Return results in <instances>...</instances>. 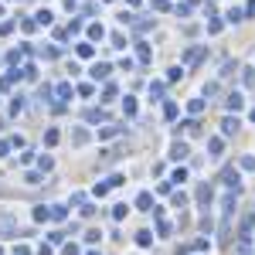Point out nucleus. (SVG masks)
Segmentation results:
<instances>
[{
	"label": "nucleus",
	"mask_w": 255,
	"mask_h": 255,
	"mask_svg": "<svg viewBox=\"0 0 255 255\" xmlns=\"http://www.w3.org/2000/svg\"><path fill=\"white\" fill-rule=\"evenodd\" d=\"M174 14H177V17H191V3H177Z\"/></svg>",
	"instance_id": "nucleus-39"
},
{
	"label": "nucleus",
	"mask_w": 255,
	"mask_h": 255,
	"mask_svg": "<svg viewBox=\"0 0 255 255\" xmlns=\"http://www.w3.org/2000/svg\"><path fill=\"white\" fill-rule=\"evenodd\" d=\"M136 245L139 249H150L153 245V232H136Z\"/></svg>",
	"instance_id": "nucleus-22"
},
{
	"label": "nucleus",
	"mask_w": 255,
	"mask_h": 255,
	"mask_svg": "<svg viewBox=\"0 0 255 255\" xmlns=\"http://www.w3.org/2000/svg\"><path fill=\"white\" fill-rule=\"evenodd\" d=\"M89 139H92V136H89V129H85V126H75V129H71V143H75V146H85Z\"/></svg>",
	"instance_id": "nucleus-13"
},
{
	"label": "nucleus",
	"mask_w": 255,
	"mask_h": 255,
	"mask_svg": "<svg viewBox=\"0 0 255 255\" xmlns=\"http://www.w3.org/2000/svg\"><path fill=\"white\" fill-rule=\"evenodd\" d=\"M41 181H45V177H41V174H34V170H27V174H24V184H31V187H34V184H41Z\"/></svg>",
	"instance_id": "nucleus-34"
},
{
	"label": "nucleus",
	"mask_w": 255,
	"mask_h": 255,
	"mask_svg": "<svg viewBox=\"0 0 255 255\" xmlns=\"http://www.w3.org/2000/svg\"><path fill=\"white\" fill-rule=\"evenodd\" d=\"M163 116H167V119H177V102H167V106H163Z\"/></svg>",
	"instance_id": "nucleus-40"
},
{
	"label": "nucleus",
	"mask_w": 255,
	"mask_h": 255,
	"mask_svg": "<svg viewBox=\"0 0 255 255\" xmlns=\"http://www.w3.org/2000/svg\"><path fill=\"white\" fill-rule=\"evenodd\" d=\"M89 75H92L95 82H109V75H113V65H106V62H95L92 68H89Z\"/></svg>",
	"instance_id": "nucleus-3"
},
{
	"label": "nucleus",
	"mask_w": 255,
	"mask_h": 255,
	"mask_svg": "<svg viewBox=\"0 0 255 255\" xmlns=\"http://www.w3.org/2000/svg\"><path fill=\"white\" fill-rule=\"evenodd\" d=\"M92 14H99V3H92V0H89V3L82 7V17H92Z\"/></svg>",
	"instance_id": "nucleus-38"
},
{
	"label": "nucleus",
	"mask_w": 255,
	"mask_h": 255,
	"mask_svg": "<svg viewBox=\"0 0 255 255\" xmlns=\"http://www.w3.org/2000/svg\"><path fill=\"white\" fill-rule=\"evenodd\" d=\"M14 255H31V249L27 245H14Z\"/></svg>",
	"instance_id": "nucleus-58"
},
{
	"label": "nucleus",
	"mask_w": 255,
	"mask_h": 255,
	"mask_svg": "<svg viewBox=\"0 0 255 255\" xmlns=\"http://www.w3.org/2000/svg\"><path fill=\"white\" fill-rule=\"evenodd\" d=\"M119 68H123V71H133V68H136V62H133V58H123V62H119Z\"/></svg>",
	"instance_id": "nucleus-53"
},
{
	"label": "nucleus",
	"mask_w": 255,
	"mask_h": 255,
	"mask_svg": "<svg viewBox=\"0 0 255 255\" xmlns=\"http://www.w3.org/2000/svg\"><path fill=\"white\" fill-rule=\"evenodd\" d=\"M71 95H75V85H71V82H58V85H51V99H55V102L68 106Z\"/></svg>",
	"instance_id": "nucleus-1"
},
{
	"label": "nucleus",
	"mask_w": 255,
	"mask_h": 255,
	"mask_svg": "<svg viewBox=\"0 0 255 255\" xmlns=\"http://www.w3.org/2000/svg\"><path fill=\"white\" fill-rule=\"evenodd\" d=\"M106 3H113V0H106Z\"/></svg>",
	"instance_id": "nucleus-63"
},
{
	"label": "nucleus",
	"mask_w": 255,
	"mask_h": 255,
	"mask_svg": "<svg viewBox=\"0 0 255 255\" xmlns=\"http://www.w3.org/2000/svg\"><path fill=\"white\" fill-rule=\"evenodd\" d=\"M116 92H119V89H116L113 82H106V89H102V102H113V99H116Z\"/></svg>",
	"instance_id": "nucleus-26"
},
{
	"label": "nucleus",
	"mask_w": 255,
	"mask_h": 255,
	"mask_svg": "<svg viewBox=\"0 0 255 255\" xmlns=\"http://www.w3.org/2000/svg\"><path fill=\"white\" fill-rule=\"evenodd\" d=\"M34 221H51V204H41V208H34Z\"/></svg>",
	"instance_id": "nucleus-21"
},
{
	"label": "nucleus",
	"mask_w": 255,
	"mask_h": 255,
	"mask_svg": "<svg viewBox=\"0 0 255 255\" xmlns=\"http://www.w3.org/2000/svg\"><path fill=\"white\" fill-rule=\"evenodd\" d=\"M113 48H126V38H123V34H119V31H116V34H113Z\"/></svg>",
	"instance_id": "nucleus-45"
},
{
	"label": "nucleus",
	"mask_w": 255,
	"mask_h": 255,
	"mask_svg": "<svg viewBox=\"0 0 255 255\" xmlns=\"http://www.w3.org/2000/svg\"><path fill=\"white\" fill-rule=\"evenodd\" d=\"M10 85H14V82H10V78L3 75V78H0V92H10Z\"/></svg>",
	"instance_id": "nucleus-55"
},
{
	"label": "nucleus",
	"mask_w": 255,
	"mask_h": 255,
	"mask_svg": "<svg viewBox=\"0 0 255 255\" xmlns=\"http://www.w3.org/2000/svg\"><path fill=\"white\" fill-rule=\"evenodd\" d=\"M38 255H51V245H41V249H38Z\"/></svg>",
	"instance_id": "nucleus-60"
},
{
	"label": "nucleus",
	"mask_w": 255,
	"mask_h": 255,
	"mask_svg": "<svg viewBox=\"0 0 255 255\" xmlns=\"http://www.w3.org/2000/svg\"><path fill=\"white\" fill-rule=\"evenodd\" d=\"M184 181H187V170H184V167H177V170L170 174V184H184Z\"/></svg>",
	"instance_id": "nucleus-30"
},
{
	"label": "nucleus",
	"mask_w": 255,
	"mask_h": 255,
	"mask_svg": "<svg viewBox=\"0 0 255 255\" xmlns=\"http://www.w3.org/2000/svg\"><path fill=\"white\" fill-rule=\"evenodd\" d=\"M136 109H139V106H136V99H133V95H126V99H123V113L133 119V116H136Z\"/></svg>",
	"instance_id": "nucleus-23"
},
{
	"label": "nucleus",
	"mask_w": 255,
	"mask_h": 255,
	"mask_svg": "<svg viewBox=\"0 0 255 255\" xmlns=\"http://www.w3.org/2000/svg\"><path fill=\"white\" fill-rule=\"evenodd\" d=\"M225 106H228V113H238V109H245V99H242V92H228Z\"/></svg>",
	"instance_id": "nucleus-7"
},
{
	"label": "nucleus",
	"mask_w": 255,
	"mask_h": 255,
	"mask_svg": "<svg viewBox=\"0 0 255 255\" xmlns=\"http://www.w3.org/2000/svg\"><path fill=\"white\" fill-rule=\"evenodd\" d=\"M136 208H139V211H150V208H153V194L143 191L139 197H136Z\"/></svg>",
	"instance_id": "nucleus-18"
},
{
	"label": "nucleus",
	"mask_w": 255,
	"mask_h": 255,
	"mask_svg": "<svg viewBox=\"0 0 255 255\" xmlns=\"http://www.w3.org/2000/svg\"><path fill=\"white\" fill-rule=\"evenodd\" d=\"M126 204H116V208H113V218H116V221H123V218H126Z\"/></svg>",
	"instance_id": "nucleus-41"
},
{
	"label": "nucleus",
	"mask_w": 255,
	"mask_h": 255,
	"mask_svg": "<svg viewBox=\"0 0 255 255\" xmlns=\"http://www.w3.org/2000/svg\"><path fill=\"white\" fill-rule=\"evenodd\" d=\"M75 55H78V58H92V55H95L92 41H78V45H75Z\"/></svg>",
	"instance_id": "nucleus-15"
},
{
	"label": "nucleus",
	"mask_w": 255,
	"mask_h": 255,
	"mask_svg": "<svg viewBox=\"0 0 255 255\" xmlns=\"http://www.w3.org/2000/svg\"><path fill=\"white\" fill-rule=\"evenodd\" d=\"M38 167H41V174H48V170H55V160L45 153V157H38Z\"/></svg>",
	"instance_id": "nucleus-28"
},
{
	"label": "nucleus",
	"mask_w": 255,
	"mask_h": 255,
	"mask_svg": "<svg viewBox=\"0 0 255 255\" xmlns=\"http://www.w3.org/2000/svg\"><path fill=\"white\" fill-rule=\"evenodd\" d=\"M235 255H252V249H249V242H245V238H238V249H235Z\"/></svg>",
	"instance_id": "nucleus-43"
},
{
	"label": "nucleus",
	"mask_w": 255,
	"mask_h": 255,
	"mask_svg": "<svg viewBox=\"0 0 255 255\" xmlns=\"http://www.w3.org/2000/svg\"><path fill=\"white\" fill-rule=\"evenodd\" d=\"M106 194H109V181L106 184H95V197H106Z\"/></svg>",
	"instance_id": "nucleus-48"
},
{
	"label": "nucleus",
	"mask_w": 255,
	"mask_h": 255,
	"mask_svg": "<svg viewBox=\"0 0 255 255\" xmlns=\"http://www.w3.org/2000/svg\"><path fill=\"white\" fill-rule=\"evenodd\" d=\"M136 58H139V65H150V62H153V51H150V45H146V41H136Z\"/></svg>",
	"instance_id": "nucleus-9"
},
{
	"label": "nucleus",
	"mask_w": 255,
	"mask_h": 255,
	"mask_svg": "<svg viewBox=\"0 0 255 255\" xmlns=\"http://www.w3.org/2000/svg\"><path fill=\"white\" fill-rule=\"evenodd\" d=\"M85 123H109V113L92 106V109H85Z\"/></svg>",
	"instance_id": "nucleus-8"
},
{
	"label": "nucleus",
	"mask_w": 255,
	"mask_h": 255,
	"mask_svg": "<svg viewBox=\"0 0 255 255\" xmlns=\"http://www.w3.org/2000/svg\"><path fill=\"white\" fill-rule=\"evenodd\" d=\"M48 242H51V245H62V242H65V232H51V235H48Z\"/></svg>",
	"instance_id": "nucleus-44"
},
{
	"label": "nucleus",
	"mask_w": 255,
	"mask_h": 255,
	"mask_svg": "<svg viewBox=\"0 0 255 255\" xmlns=\"http://www.w3.org/2000/svg\"><path fill=\"white\" fill-rule=\"evenodd\" d=\"M211 197H214V191H211V187H208V184H201V187H197V201H201V204H204V208H208V204H211Z\"/></svg>",
	"instance_id": "nucleus-19"
},
{
	"label": "nucleus",
	"mask_w": 255,
	"mask_h": 255,
	"mask_svg": "<svg viewBox=\"0 0 255 255\" xmlns=\"http://www.w3.org/2000/svg\"><path fill=\"white\" fill-rule=\"evenodd\" d=\"M51 221H68V208L65 204H51Z\"/></svg>",
	"instance_id": "nucleus-20"
},
{
	"label": "nucleus",
	"mask_w": 255,
	"mask_h": 255,
	"mask_svg": "<svg viewBox=\"0 0 255 255\" xmlns=\"http://www.w3.org/2000/svg\"><path fill=\"white\" fill-rule=\"evenodd\" d=\"M85 38H89V41H102V38H106V27H102L99 21H92V24L85 27Z\"/></svg>",
	"instance_id": "nucleus-6"
},
{
	"label": "nucleus",
	"mask_w": 255,
	"mask_h": 255,
	"mask_svg": "<svg viewBox=\"0 0 255 255\" xmlns=\"http://www.w3.org/2000/svg\"><path fill=\"white\" fill-rule=\"evenodd\" d=\"M221 150H225V139H221V136H211V139H208V157H214V160H218V157H221Z\"/></svg>",
	"instance_id": "nucleus-11"
},
{
	"label": "nucleus",
	"mask_w": 255,
	"mask_h": 255,
	"mask_svg": "<svg viewBox=\"0 0 255 255\" xmlns=\"http://www.w3.org/2000/svg\"><path fill=\"white\" fill-rule=\"evenodd\" d=\"M221 184H225L228 191H242V177H238V170H235V167L221 170Z\"/></svg>",
	"instance_id": "nucleus-2"
},
{
	"label": "nucleus",
	"mask_w": 255,
	"mask_h": 255,
	"mask_svg": "<svg viewBox=\"0 0 255 255\" xmlns=\"http://www.w3.org/2000/svg\"><path fill=\"white\" fill-rule=\"evenodd\" d=\"M221 27H225V24H221V21H218V17H214V21H211V24H208V31H211V34H218V31H221Z\"/></svg>",
	"instance_id": "nucleus-49"
},
{
	"label": "nucleus",
	"mask_w": 255,
	"mask_h": 255,
	"mask_svg": "<svg viewBox=\"0 0 255 255\" xmlns=\"http://www.w3.org/2000/svg\"><path fill=\"white\" fill-rule=\"evenodd\" d=\"M242 78H245V85H255V68H242Z\"/></svg>",
	"instance_id": "nucleus-42"
},
{
	"label": "nucleus",
	"mask_w": 255,
	"mask_h": 255,
	"mask_svg": "<svg viewBox=\"0 0 255 255\" xmlns=\"http://www.w3.org/2000/svg\"><path fill=\"white\" fill-rule=\"evenodd\" d=\"M153 10H170V3L167 0H153Z\"/></svg>",
	"instance_id": "nucleus-56"
},
{
	"label": "nucleus",
	"mask_w": 255,
	"mask_h": 255,
	"mask_svg": "<svg viewBox=\"0 0 255 255\" xmlns=\"http://www.w3.org/2000/svg\"><path fill=\"white\" fill-rule=\"evenodd\" d=\"M51 21H55V14H51L48 7H41V10L34 14V24H38V27H51Z\"/></svg>",
	"instance_id": "nucleus-10"
},
{
	"label": "nucleus",
	"mask_w": 255,
	"mask_h": 255,
	"mask_svg": "<svg viewBox=\"0 0 255 255\" xmlns=\"http://www.w3.org/2000/svg\"><path fill=\"white\" fill-rule=\"evenodd\" d=\"M17 113H24V95H14L10 99V116H17Z\"/></svg>",
	"instance_id": "nucleus-27"
},
{
	"label": "nucleus",
	"mask_w": 255,
	"mask_h": 255,
	"mask_svg": "<svg viewBox=\"0 0 255 255\" xmlns=\"http://www.w3.org/2000/svg\"><path fill=\"white\" fill-rule=\"evenodd\" d=\"M119 184H126V177H123V174H113V177H109V187H119Z\"/></svg>",
	"instance_id": "nucleus-47"
},
{
	"label": "nucleus",
	"mask_w": 255,
	"mask_h": 255,
	"mask_svg": "<svg viewBox=\"0 0 255 255\" xmlns=\"http://www.w3.org/2000/svg\"><path fill=\"white\" fill-rule=\"evenodd\" d=\"M181 75H184V65H174V68H170V71H167V82H177V78H181Z\"/></svg>",
	"instance_id": "nucleus-32"
},
{
	"label": "nucleus",
	"mask_w": 255,
	"mask_h": 255,
	"mask_svg": "<svg viewBox=\"0 0 255 255\" xmlns=\"http://www.w3.org/2000/svg\"><path fill=\"white\" fill-rule=\"evenodd\" d=\"M187 113H191V116H201V113H204V99H191V102H187Z\"/></svg>",
	"instance_id": "nucleus-25"
},
{
	"label": "nucleus",
	"mask_w": 255,
	"mask_h": 255,
	"mask_svg": "<svg viewBox=\"0 0 255 255\" xmlns=\"http://www.w3.org/2000/svg\"><path fill=\"white\" fill-rule=\"evenodd\" d=\"M62 252L65 255H82V249H78L75 242H62Z\"/></svg>",
	"instance_id": "nucleus-36"
},
{
	"label": "nucleus",
	"mask_w": 255,
	"mask_h": 255,
	"mask_svg": "<svg viewBox=\"0 0 255 255\" xmlns=\"http://www.w3.org/2000/svg\"><path fill=\"white\" fill-rule=\"evenodd\" d=\"M10 31H14V21H3L0 24V34H10Z\"/></svg>",
	"instance_id": "nucleus-54"
},
{
	"label": "nucleus",
	"mask_w": 255,
	"mask_h": 255,
	"mask_svg": "<svg viewBox=\"0 0 255 255\" xmlns=\"http://www.w3.org/2000/svg\"><path fill=\"white\" fill-rule=\"evenodd\" d=\"M157 232H160V238H167V235H170V221H163V218H157Z\"/></svg>",
	"instance_id": "nucleus-35"
},
{
	"label": "nucleus",
	"mask_w": 255,
	"mask_h": 255,
	"mask_svg": "<svg viewBox=\"0 0 255 255\" xmlns=\"http://www.w3.org/2000/svg\"><path fill=\"white\" fill-rule=\"evenodd\" d=\"M58 139H62V133H58V129H48V133H45V143H48V146H55Z\"/></svg>",
	"instance_id": "nucleus-33"
},
{
	"label": "nucleus",
	"mask_w": 255,
	"mask_h": 255,
	"mask_svg": "<svg viewBox=\"0 0 255 255\" xmlns=\"http://www.w3.org/2000/svg\"><path fill=\"white\" fill-rule=\"evenodd\" d=\"M208 95H218V82H208V85H204V99H208Z\"/></svg>",
	"instance_id": "nucleus-46"
},
{
	"label": "nucleus",
	"mask_w": 255,
	"mask_h": 255,
	"mask_svg": "<svg viewBox=\"0 0 255 255\" xmlns=\"http://www.w3.org/2000/svg\"><path fill=\"white\" fill-rule=\"evenodd\" d=\"M38 95H41L45 102H51V85H41V92H38Z\"/></svg>",
	"instance_id": "nucleus-51"
},
{
	"label": "nucleus",
	"mask_w": 255,
	"mask_h": 255,
	"mask_svg": "<svg viewBox=\"0 0 255 255\" xmlns=\"http://www.w3.org/2000/svg\"><path fill=\"white\" fill-rule=\"evenodd\" d=\"M82 27H85V21H82V14H78V17L68 24V34H82Z\"/></svg>",
	"instance_id": "nucleus-29"
},
{
	"label": "nucleus",
	"mask_w": 255,
	"mask_h": 255,
	"mask_svg": "<svg viewBox=\"0 0 255 255\" xmlns=\"http://www.w3.org/2000/svg\"><path fill=\"white\" fill-rule=\"evenodd\" d=\"M238 71V62H225V68H221V78H228V75H235Z\"/></svg>",
	"instance_id": "nucleus-37"
},
{
	"label": "nucleus",
	"mask_w": 255,
	"mask_h": 255,
	"mask_svg": "<svg viewBox=\"0 0 255 255\" xmlns=\"http://www.w3.org/2000/svg\"><path fill=\"white\" fill-rule=\"evenodd\" d=\"M0 255H3V249H0Z\"/></svg>",
	"instance_id": "nucleus-64"
},
{
	"label": "nucleus",
	"mask_w": 255,
	"mask_h": 255,
	"mask_svg": "<svg viewBox=\"0 0 255 255\" xmlns=\"http://www.w3.org/2000/svg\"><path fill=\"white\" fill-rule=\"evenodd\" d=\"M249 119H252V123H255V109H252V113H249Z\"/></svg>",
	"instance_id": "nucleus-61"
},
{
	"label": "nucleus",
	"mask_w": 255,
	"mask_h": 255,
	"mask_svg": "<svg viewBox=\"0 0 255 255\" xmlns=\"http://www.w3.org/2000/svg\"><path fill=\"white\" fill-rule=\"evenodd\" d=\"M201 55H204V48H197V45H191V48L184 51V58H181V65H194L197 58H201Z\"/></svg>",
	"instance_id": "nucleus-14"
},
{
	"label": "nucleus",
	"mask_w": 255,
	"mask_h": 255,
	"mask_svg": "<svg viewBox=\"0 0 255 255\" xmlns=\"http://www.w3.org/2000/svg\"><path fill=\"white\" fill-rule=\"evenodd\" d=\"M187 153H191V150H187L184 139H177V143L170 146V160H187Z\"/></svg>",
	"instance_id": "nucleus-12"
},
{
	"label": "nucleus",
	"mask_w": 255,
	"mask_h": 255,
	"mask_svg": "<svg viewBox=\"0 0 255 255\" xmlns=\"http://www.w3.org/2000/svg\"><path fill=\"white\" fill-rule=\"evenodd\" d=\"M0 235H3V238H14V235H17V225H14L10 214H0Z\"/></svg>",
	"instance_id": "nucleus-5"
},
{
	"label": "nucleus",
	"mask_w": 255,
	"mask_h": 255,
	"mask_svg": "<svg viewBox=\"0 0 255 255\" xmlns=\"http://www.w3.org/2000/svg\"><path fill=\"white\" fill-rule=\"evenodd\" d=\"M123 126H113V123H106V126L99 129V139H113V136H119Z\"/></svg>",
	"instance_id": "nucleus-17"
},
{
	"label": "nucleus",
	"mask_w": 255,
	"mask_h": 255,
	"mask_svg": "<svg viewBox=\"0 0 255 255\" xmlns=\"http://www.w3.org/2000/svg\"><path fill=\"white\" fill-rule=\"evenodd\" d=\"M208 245H211L208 238H197V242H194V249H197V252H208Z\"/></svg>",
	"instance_id": "nucleus-52"
},
{
	"label": "nucleus",
	"mask_w": 255,
	"mask_h": 255,
	"mask_svg": "<svg viewBox=\"0 0 255 255\" xmlns=\"http://www.w3.org/2000/svg\"><path fill=\"white\" fill-rule=\"evenodd\" d=\"M238 129H242L238 116H225V119H221V136H235Z\"/></svg>",
	"instance_id": "nucleus-4"
},
{
	"label": "nucleus",
	"mask_w": 255,
	"mask_h": 255,
	"mask_svg": "<svg viewBox=\"0 0 255 255\" xmlns=\"http://www.w3.org/2000/svg\"><path fill=\"white\" fill-rule=\"evenodd\" d=\"M163 92H167V85H163V82H150V102H160V99H163Z\"/></svg>",
	"instance_id": "nucleus-16"
},
{
	"label": "nucleus",
	"mask_w": 255,
	"mask_h": 255,
	"mask_svg": "<svg viewBox=\"0 0 255 255\" xmlns=\"http://www.w3.org/2000/svg\"><path fill=\"white\" fill-rule=\"evenodd\" d=\"M10 153V139H0V157H7Z\"/></svg>",
	"instance_id": "nucleus-57"
},
{
	"label": "nucleus",
	"mask_w": 255,
	"mask_h": 255,
	"mask_svg": "<svg viewBox=\"0 0 255 255\" xmlns=\"http://www.w3.org/2000/svg\"><path fill=\"white\" fill-rule=\"evenodd\" d=\"M78 3H82V0H65V10H75Z\"/></svg>",
	"instance_id": "nucleus-59"
},
{
	"label": "nucleus",
	"mask_w": 255,
	"mask_h": 255,
	"mask_svg": "<svg viewBox=\"0 0 255 255\" xmlns=\"http://www.w3.org/2000/svg\"><path fill=\"white\" fill-rule=\"evenodd\" d=\"M92 92H95V89H92V85H78V95H82V99H89V95H92Z\"/></svg>",
	"instance_id": "nucleus-50"
},
{
	"label": "nucleus",
	"mask_w": 255,
	"mask_h": 255,
	"mask_svg": "<svg viewBox=\"0 0 255 255\" xmlns=\"http://www.w3.org/2000/svg\"><path fill=\"white\" fill-rule=\"evenodd\" d=\"M238 167H242V170H255V157L252 153H245V157L238 160Z\"/></svg>",
	"instance_id": "nucleus-31"
},
{
	"label": "nucleus",
	"mask_w": 255,
	"mask_h": 255,
	"mask_svg": "<svg viewBox=\"0 0 255 255\" xmlns=\"http://www.w3.org/2000/svg\"><path fill=\"white\" fill-rule=\"evenodd\" d=\"M225 17H228V24H238V21H245V10H242V7H232Z\"/></svg>",
	"instance_id": "nucleus-24"
},
{
	"label": "nucleus",
	"mask_w": 255,
	"mask_h": 255,
	"mask_svg": "<svg viewBox=\"0 0 255 255\" xmlns=\"http://www.w3.org/2000/svg\"><path fill=\"white\" fill-rule=\"evenodd\" d=\"M85 255H102V252H85Z\"/></svg>",
	"instance_id": "nucleus-62"
}]
</instances>
